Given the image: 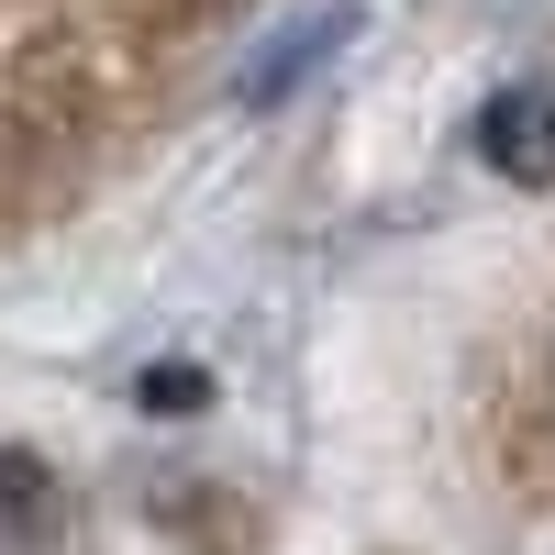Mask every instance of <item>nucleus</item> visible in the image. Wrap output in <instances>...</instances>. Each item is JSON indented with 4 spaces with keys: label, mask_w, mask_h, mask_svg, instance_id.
<instances>
[{
    "label": "nucleus",
    "mask_w": 555,
    "mask_h": 555,
    "mask_svg": "<svg viewBox=\"0 0 555 555\" xmlns=\"http://www.w3.org/2000/svg\"><path fill=\"white\" fill-rule=\"evenodd\" d=\"M478 156L500 178H522V190H544L555 178V101L544 89H500V101L478 112Z\"/></svg>",
    "instance_id": "nucleus-1"
},
{
    "label": "nucleus",
    "mask_w": 555,
    "mask_h": 555,
    "mask_svg": "<svg viewBox=\"0 0 555 555\" xmlns=\"http://www.w3.org/2000/svg\"><path fill=\"white\" fill-rule=\"evenodd\" d=\"M44 533H56L44 467H34V455H0V555H44Z\"/></svg>",
    "instance_id": "nucleus-2"
}]
</instances>
